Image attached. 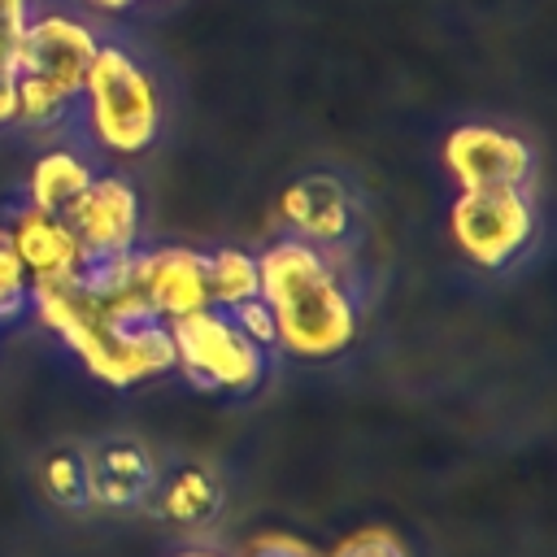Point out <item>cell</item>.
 I'll use <instances>...</instances> for the list:
<instances>
[{
	"label": "cell",
	"mask_w": 557,
	"mask_h": 557,
	"mask_svg": "<svg viewBox=\"0 0 557 557\" xmlns=\"http://www.w3.org/2000/svg\"><path fill=\"white\" fill-rule=\"evenodd\" d=\"M261 300L274 313V331L296 357H335L357 335V305L339 283L326 248L283 235L257 252Z\"/></svg>",
	"instance_id": "obj_1"
},
{
	"label": "cell",
	"mask_w": 557,
	"mask_h": 557,
	"mask_svg": "<svg viewBox=\"0 0 557 557\" xmlns=\"http://www.w3.org/2000/svg\"><path fill=\"white\" fill-rule=\"evenodd\" d=\"M96 48H100L96 30L70 13L30 17L17 39L13 122H26V126L61 122L83 96V78Z\"/></svg>",
	"instance_id": "obj_2"
},
{
	"label": "cell",
	"mask_w": 557,
	"mask_h": 557,
	"mask_svg": "<svg viewBox=\"0 0 557 557\" xmlns=\"http://www.w3.org/2000/svg\"><path fill=\"white\" fill-rule=\"evenodd\" d=\"M83 113L100 148L131 157L157 139L161 126V96L152 74L117 44H100L87 78H83Z\"/></svg>",
	"instance_id": "obj_3"
},
{
	"label": "cell",
	"mask_w": 557,
	"mask_h": 557,
	"mask_svg": "<svg viewBox=\"0 0 557 557\" xmlns=\"http://www.w3.org/2000/svg\"><path fill=\"white\" fill-rule=\"evenodd\" d=\"M174 366L200 392H248L265 374V348L252 344L218 305L183 313L170 322Z\"/></svg>",
	"instance_id": "obj_4"
},
{
	"label": "cell",
	"mask_w": 557,
	"mask_h": 557,
	"mask_svg": "<svg viewBox=\"0 0 557 557\" xmlns=\"http://www.w3.org/2000/svg\"><path fill=\"white\" fill-rule=\"evenodd\" d=\"M448 226L474 265L496 270L527 248L535 231V205L527 187H461Z\"/></svg>",
	"instance_id": "obj_5"
},
{
	"label": "cell",
	"mask_w": 557,
	"mask_h": 557,
	"mask_svg": "<svg viewBox=\"0 0 557 557\" xmlns=\"http://www.w3.org/2000/svg\"><path fill=\"white\" fill-rule=\"evenodd\" d=\"M444 165L457 178V187H527L535 178V152L487 122L457 126L444 139Z\"/></svg>",
	"instance_id": "obj_6"
},
{
	"label": "cell",
	"mask_w": 557,
	"mask_h": 557,
	"mask_svg": "<svg viewBox=\"0 0 557 557\" xmlns=\"http://www.w3.org/2000/svg\"><path fill=\"white\" fill-rule=\"evenodd\" d=\"M135 292L148 296L170 322L183 313H196L209 305L205 292V252L200 248H139Z\"/></svg>",
	"instance_id": "obj_7"
},
{
	"label": "cell",
	"mask_w": 557,
	"mask_h": 557,
	"mask_svg": "<svg viewBox=\"0 0 557 557\" xmlns=\"http://www.w3.org/2000/svg\"><path fill=\"white\" fill-rule=\"evenodd\" d=\"M78 244H135L139 239V196L117 174H91L74 209L65 213Z\"/></svg>",
	"instance_id": "obj_8"
},
{
	"label": "cell",
	"mask_w": 557,
	"mask_h": 557,
	"mask_svg": "<svg viewBox=\"0 0 557 557\" xmlns=\"http://www.w3.org/2000/svg\"><path fill=\"white\" fill-rule=\"evenodd\" d=\"M0 239L13 248V257L22 261V270L30 274V283H52V278H61L65 265H70V257H74V248H78L70 222L57 218V213H44V209H35V205L17 209V213L9 218V226L0 231Z\"/></svg>",
	"instance_id": "obj_9"
},
{
	"label": "cell",
	"mask_w": 557,
	"mask_h": 557,
	"mask_svg": "<svg viewBox=\"0 0 557 557\" xmlns=\"http://www.w3.org/2000/svg\"><path fill=\"white\" fill-rule=\"evenodd\" d=\"M87 461V500L104 509H135L157 492V466L139 444H104Z\"/></svg>",
	"instance_id": "obj_10"
},
{
	"label": "cell",
	"mask_w": 557,
	"mask_h": 557,
	"mask_svg": "<svg viewBox=\"0 0 557 557\" xmlns=\"http://www.w3.org/2000/svg\"><path fill=\"white\" fill-rule=\"evenodd\" d=\"M135 270H139V244H78L57 283L74 300L100 309L135 292Z\"/></svg>",
	"instance_id": "obj_11"
},
{
	"label": "cell",
	"mask_w": 557,
	"mask_h": 557,
	"mask_svg": "<svg viewBox=\"0 0 557 557\" xmlns=\"http://www.w3.org/2000/svg\"><path fill=\"white\" fill-rule=\"evenodd\" d=\"M287 226L296 239H309L318 248H331L348 235V191L331 174H305L296 178L278 200Z\"/></svg>",
	"instance_id": "obj_12"
},
{
	"label": "cell",
	"mask_w": 557,
	"mask_h": 557,
	"mask_svg": "<svg viewBox=\"0 0 557 557\" xmlns=\"http://www.w3.org/2000/svg\"><path fill=\"white\" fill-rule=\"evenodd\" d=\"M87 183H91V165L70 148H52V152H44L35 161V170L26 178V196H30L35 209L65 218Z\"/></svg>",
	"instance_id": "obj_13"
},
{
	"label": "cell",
	"mask_w": 557,
	"mask_h": 557,
	"mask_svg": "<svg viewBox=\"0 0 557 557\" xmlns=\"http://www.w3.org/2000/svg\"><path fill=\"white\" fill-rule=\"evenodd\" d=\"M205 292H209V305H218V309H231V305L257 296L261 292L257 252H248V248L205 252Z\"/></svg>",
	"instance_id": "obj_14"
},
{
	"label": "cell",
	"mask_w": 557,
	"mask_h": 557,
	"mask_svg": "<svg viewBox=\"0 0 557 557\" xmlns=\"http://www.w3.org/2000/svg\"><path fill=\"white\" fill-rule=\"evenodd\" d=\"M157 500H161V513H165L170 522L200 527L205 518L218 513V483H213L209 470L183 466L178 474H170V479L157 487Z\"/></svg>",
	"instance_id": "obj_15"
},
{
	"label": "cell",
	"mask_w": 557,
	"mask_h": 557,
	"mask_svg": "<svg viewBox=\"0 0 557 557\" xmlns=\"http://www.w3.org/2000/svg\"><path fill=\"white\" fill-rule=\"evenodd\" d=\"M44 492L61 505V509H78L87 505V461L78 453H52L44 461Z\"/></svg>",
	"instance_id": "obj_16"
},
{
	"label": "cell",
	"mask_w": 557,
	"mask_h": 557,
	"mask_svg": "<svg viewBox=\"0 0 557 557\" xmlns=\"http://www.w3.org/2000/svg\"><path fill=\"white\" fill-rule=\"evenodd\" d=\"M30 313V274L13 257V248L0 239V326Z\"/></svg>",
	"instance_id": "obj_17"
},
{
	"label": "cell",
	"mask_w": 557,
	"mask_h": 557,
	"mask_svg": "<svg viewBox=\"0 0 557 557\" xmlns=\"http://www.w3.org/2000/svg\"><path fill=\"white\" fill-rule=\"evenodd\" d=\"M326 557H409V553H405V544H400L392 531H383V527H361V531H352L348 540H339Z\"/></svg>",
	"instance_id": "obj_18"
},
{
	"label": "cell",
	"mask_w": 557,
	"mask_h": 557,
	"mask_svg": "<svg viewBox=\"0 0 557 557\" xmlns=\"http://www.w3.org/2000/svg\"><path fill=\"white\" fill-rule=\"evenodd\" d=\"M226 318H231L252 344H261V348H270V344L278 339V331H274V313H270V305L261 300V292L248 296V300H239V305H231Z\"/></svg>",
	"instance_id": "obj_19"
},
{
	"label": "cell",
	"mask_w": 557,
	"mask_h": 557,
	"mask_svg": "<svg viewBox=\"0 0 557 557\" xmlns=\"http://www.w3.org/2000/svg\"><path fill=\"white\" fill-rule=\"evenodd\" d=\"M30 22V0H0V61L17 65V39Z\"/></svg>",
	"instance_id": "obj_20"
},
{
	"label": "cell",
	"mask_w": 557,
	"mask_h": 557,
	"mask_svg": "<svg viewBox=\"0 0 557 557\" xmlns=\"http://www.w3.org/2000/svg\"><path fill=\"white\" fill-rule=\"evenodd\" d=\"M244 557H318V553L292 535H261L244 548Z\"/></svg>",
	"instance_id": "obj_21"
},
{
	"label": "cell",
	"mask_w": 557,
	"mask_h": 557,
	"mask_svg": "<svg viewBox=\"0 0 557 557\" xmlns=\"http://www.w3.org/2000/svg\"><path fill=\"white\" fill-rule=\"evenodd\" d=\"M96 9H104V13H117V9H131L135 0H91Z\"/></svg>",
	"instance_id": "obj_22"
},
{
	"label": "cell",
	"mask_w": 557,
	"mask_h": 557,
	"mask_svg": "<svg viewBox=\"0 0 557 557\" xmlns=\"http://www.w3.org/2000/svg\"><path fill=\"white\" fill-rule=\"evenodd\" d=\"M183 557H218V553H200V548H191V553H183Z\"/></svg>",
	"instance_id": "obj_23"
}]
</instances>
